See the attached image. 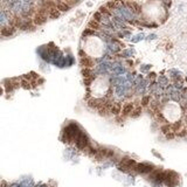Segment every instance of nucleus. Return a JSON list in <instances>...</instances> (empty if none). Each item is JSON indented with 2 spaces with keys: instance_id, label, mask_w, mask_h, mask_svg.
I'll return each instance as SVG.
<instances>
[{
  "instance_id": "4468645a",
  "label": "nucleus",
  "mask_w": 187,
  "mask_h": 187,
  "mask_svg": "<svg viewBox=\"0 0 187 187\" xmlns=\"http://www.w3.org/2000/svg\"><path fill=\"white\" fill-rule=\"evenodd\" d=\"M157 76H156V74L154 73H151V74H148V79H151V80H154Z\"/></svg>"
},
{
  "instance_id": "f8f14e48",
  "label": "nucleus",
  "mask_w": 187,
  "mask_h": 187,
  "mask_svg": "<svg viewBox=\"0 0 187 187\" xmlns=\"http://www.w3.org/2000/svg\"><path fill=\"white\" fill-rule=\"evenodd\" d=\"M165 137L167 139H173L174 137H176V133L174 132H170V133H167V134H165Z\"/></svg>"
},
{
  "instance_id": "dca6fc26",
  "label": "nucleus",
  "mask_w": 187,
  "mask_h": 187,
  "mask_svg": "<svg viewBox=\"0 0 187 187\" xmlns=\"http://www.w3.org/2000/svg\"><path fill=\"white\" fill-rule=\"evenodd\" d=\"M154 37H156V35H154V34H151V35L148 36V39H151V40H152V39H154Z\"/></svg>"
},
{
  "instance_id": "423d86ee",
  "label": "nucleus",
  "mask_w": 187,
  "mask_h": 187,
  "mask_svg": "<svg viewBox=\"0 0 187 187\" xmlns=\"http://www.w3.org/2000/svg\"><path fill=\"white\" fill-rule=\"evenodd\" d=\"M137 170H138L139 172H142V173H145V172H150V171H151V166H150V165H145V164H140V165L137 166Z\"/></svg>"
},
{
  "instance_id": "f257e3e1",
  "label": "nucleus",
  "mask_w": 187,
  "mask_h": 187,
  "mask_svg": "<svg viewBox=\"0 0 187 187\" xmlns=\"http://www.w3.org/2000/svg\"><path fill=\"white\" fill-rule=\"evenodd\" d=\"M75 145H76V146L80 148V150H85V148H87V146L89 145L88 137L85 136V133H84L83 131H81V132H80V134H79V137H77L76 142H75Z\"/></svg>"
},
{
  "instance_id": "2eb2a0df",
  "label": "nucleus",
  "mask_w": 187,
  "mask_h": 187,
  "mask_svg": "<svg viewBox=\"0 0 187 187\" xmlns=\"http://www.w3.org/2000/svg\"><path fill=\"white\" fill-rule=\"evenodd\" d=\"M147 69H150V66H147V65H144V67L142 68V70H143V71H146Z\"/></svg>"
},
{
  "instance_id": "9d476101",
  "label": "nucleus",
  "mask_w": 187,
  "mask_h": 187,
  "mask_svg": "<svg viewBox=\"0 0 187 187\" xmlns=\"http://www.w3.org/2000/svg\"><path fill=\"white\" fill-rule=\"evenodd\" d=\"M150 103V96H144L142 98V104L143 105H147Z\"/></svg>"
},
{
  "instance_id": "6e6552de",
  "label": "nucleus",
  "mask_w": 187,
  "mask_h": 187,
  "mask_svg": "<svg viewBox=\"0 0 187 187\" xmlns=\"http://www.w3.org/2000/svg\"><path fill=\"white\" fill-rule=\"evenodd\" d=\"M132 55H134V51H133V49H125V51L122 52V56L123 57H131Z\"/></svg>"
},
{
  "instance_id": "ddd939ff",
  "label": "nucleus",
  "mask_w": 187,
  "mask_h": 187,
  "mask_svg": "<svg viewBox=\"0 0 187 187\" xmlns=\"http://www.w3.org/2000/svg\"><path fill=\"white\" fill-rule=\"evenodd\" d=\"M143 37H144V35H143V34H139V35H137V36H136V39H133L132 41H133V42H137V41H139V40H142V39H143Z\"/></svg>"
},
{
  "instance_id": "0eeeda50",
  "label": "nucleus",
  "mask_w": 187,
  "mask_h": 187,
  "mask_svg": "<svg viewBox=\"0 0 187 187\" xmlns=\"http://www.w3.org/2000/svg\"><path fill=\"white\" fill-rule=\"evenodd\" d=\"M110 111H111V114H112V115H118V114H119V111H120V105H119L118 103L112 104Z\"/></svg>"
},
{
  "instance_id": "1a4fd4ad",
  "label": "nucleus",
  "mask_w": 187,
  "mask_h": 187,
  "mask_svg": "<svg viewBox=\"0 0 187 187\" xmlns=\"http://www.w3.org/2000/svg\"><path fill=\"white\" fill-rule=\"evenodd\" d=\"M140 114H142V108H137V109L133 111V114H131V116H132L133 118H137Z\"/></svg>"
},
{
  "instance_id": "7ed1b4c3",
  "label": "nucleus",
  "mask_w": 187,
  "mask_h": 187,
  "mask_svg": "<svg viewBox=\"0 0 187 187\" xmlns=\"http://www.w3.org/2000/svg\"><path fill=\"white\" fill-rule=\"evenodd\" d=\"M158 84H159V87H161V88L166 89L170 85L168 84V79L166 76H164V75H161V76H159V79H158Z\"/></svg>"
},
{
  "instance_id": "20e7f679",
  "label": "nucleus",
  "mask_w": 187,
  "mask_h": 187,
  "mask_svg": "<svg viewBox=\"0 0 187 187\" xmlns=\"http://www.w3.org/2000/svg\"><path fill=\"white\" fill-rule=\"evenodd\" d=\"M132 110H133V105H132V103H126L125 105L123 106V115L124 116H126V115H129V114H131L132 112Z\"/></svg>"
},
{
  "instance_id": "f03ea898",
  "label": "nucleus",
  "mask_w": 187,
  "mask_h": 187,
  "mask_svg": "<svg viewBox=\"0 0 187 187\" xmlns=\"http://www.w3.org/2000/svg\"><path fill=\"white\" fill-rule=\"evenodd\" d=\"M15 33V27L13 26H6L4 28H1V35L3 36H11Z\"/></svg>"
},
{
  "instance_id": "9b49d317",
  "label": "nucleus",
  "mask_w": 187,
  "mask_h": 187,
  "mask_svg": "<svg viewBox=\"0 0 187 187\" xmlns=\"http://www.w3.org/2000/svg\"><path fill=\"white\" fill-rule=\"evenodd\" d=\"M126 80H128V82H129V83H132L133 81H136V80H134V74H128V77H126Z\"/></svg>"
},
{
  "instance_id": "39448f33",
  "label": "nucleus",
  "mask_w": 187,
  "mask_h": 187,
  "mask_svg": "<svg viewBox=\"0 0 187 187\" xmlns=\"http://www.w3.org/2000/svg\"><path fill=\"white\" fill-rule=\"evenodd\" d=\"M56 8L65 12V11H68L70 8V5L68 3H56Z\"/></svg>"
}]
</instances>
